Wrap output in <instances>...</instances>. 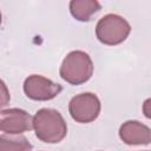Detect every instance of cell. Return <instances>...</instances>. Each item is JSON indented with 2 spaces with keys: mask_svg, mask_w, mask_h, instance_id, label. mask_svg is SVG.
<instances>
[{
  "mask_svg": "<svg viewBox=\"0 0 151 151\" xmlns=\"http://www.w3.org/2000/svg\"><path fill=\"white\" fill-rule=\"evenodd\" d=\"M68 111L76 122L83 124L91 123L100 113V100L94 93H80L71 99Z\"/></svg>",
  "mask_w": 151,
  "mask_h": 151,
  "instance_id": "obj_4",
  "label": "cell"
},
{
  "mask_svg": "<svg viewBox=\"0 0 151 151\" xmlns=\"http://www.w3.org/2000/svg\"><path fill=\"white\" fill-rule=\"evenodd\" d=\"M60 77L71 85L86 83L93 73V64L90 55L83 51H72L63 60Z\"/></svg>",
  "mask_w": 151,
  "mask_h": 151,
  "instance_id": "obj_2",
  "label": "cell"
},
{
  "mask_svg": "<svg viewBox=\"0 0 151 151\" xmlns=\"http://www.w3.org/2000/svg\"><path fill=\"white\" fill-rule=\"evenodd\" d=\"M61 86L40 74H32L25 79L24 92L33 100H51L61 92Z\"/></svg>",
  "mask_w": 151,
  "mask_h": 151,
  "instance_id": "obj_5",
  "label": "cell"
},
{
  "mask_svg": "<svg viewBox=\"0 0 151 151\" xmlns=\"http://www.w3.org/2000/svg\"><path fill=\"white\" fill-rule=\"evenodd\" d=\"M33 119L29 113L20 109L2 110L0 113V130L8 134H18L29 131Z\"/></svg>",
  "mask_w": 151,
  "mask_h": 151,
  "instance_id": "obj_6",
  "label": "cell"
},
{
  "mask_svg": "<svg viewBox=\"0 0 151 151\" xmlns=\"http://www.w3.org/2000/svg\"><path fill=\"white\" fill-rule=\"evenodd\" d=\"M119 137L127 145H146L151 143V130L137 120H127L120 126Z\"/></svg>",
  "mask_w": 151,
  "mask_h": 151,
  "instance_id": "obj_7",
  "label": "cell"
},
{
  "mask_svg": "<svg viewBox=\"0 0 151 151\" xmlns=\"http://www.w3.org/2000/svg\"><path fill=\"white\" fill-rule=\"evenodd\" d=\"M143 113L146 118L151 119V98L146 99L143 104Z\"/></svg>",
  "mask_w": 151,
  "mask_h": 151,
  "instance_id": "obj_10",
  "label": "cell"
},
{
  "mask_svg": "<svg viewBox=\"0 0 151 151\" xmlns=\"http://www.w3.org/2000/svg\"><path fill=\"white\" fill-rule=\"evenodd\" d=\"M130 24L120 15L106 14L99 19L96 26V34L100 42L110 46L123 42L130 34Z\"/></svg>",
  "mask_w": 151,
  "mask_h": 151,
  "instance_id": "obj_3",
  "label": "cell"
},
{
  "mask_svg": "<svg viewBox=\"0 0 151 151\" xmlns=\"http://www.w3.org/2000/svg\"><path fill=\"white\" fill-rule=\"evenodd\" d=\"M99 9L100 4L96 0H72L70 2V12L79 21H88Z\"/></svg>",
  "mask_w": 151,
  "mask_h": 151,
  "instance_id": "obj_8",
  "label": "cell"
},
{
  "mask_svg": "<svg viewBox=\"0 0 151 151\" xmlns=\"http://www.w3.org/2000/svg\"><path fill=\"white\" fill-rule=\"evenodd\" d=\"M0 151H32V145L26 137H0Z\"/></svg>",
  "mask_w": 151,
  "mask_h": 151,
  "instance_id": "obj_9",
  "label": "cell"
},
{
  "mask_svg": "<svg viewBox=\"0 0 151 151\" xmlns=\"http://www.w3.org/2000/svg\"><path fill=\"white\" fill-rule=\"evenodd\" d=\"M35 136L44 143H59L66 133L67 126L63 116L53 109H41L33 117Z\"/></svg>",
  "mask_w": 151,
  "mask_h": 151,
  "instance_id": "obj_1",
  "label": "cell"
}]
</instances>
